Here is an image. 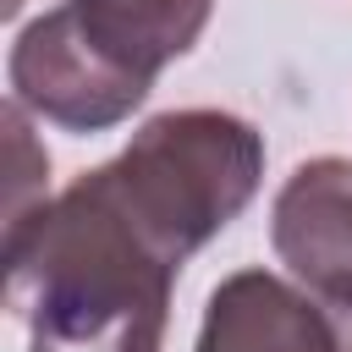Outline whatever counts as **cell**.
Instances as JSON below:
<instances>
[{"label": "cell", "instance_id": "3", "mask_svg": "<svg viewBox=\"0 0 352 352\" xmlns=\"http://www.w3.org/2000/svg\"><path fill=\"white\" fill-rule=\"evenodd\" d=\"M104 170L160 248L192 258L258 192L264 138L231 110H165Z\"/></svg>", "mask_w": 352, "mask_h": 352}, {"label": "cell", "instance_id": "1", "mask_svg": "<svg viewBox=\"0 0 352 352\" xmlns=\"http://www.w3.org/2000/svg\"><path fill=\"white\" fill-rule=\"evenodd\" d=\"M176 270L104 165L6 226V308L33 352H160Z\"/></svg>", "mask_w": 352, "mask_h": 352}, {"label": "cell", "instance_id": "2", "mask_svg": "<svg viewBox=\"0 0 352 352\" xmlns=\"http://www.w3.org/2000/svg\"><path fill=\"white\" fill-rule=\"evenodd\" d=\"M214 0H66L11 44L16 104L66 126L104 132L126 121L154 77L187 55Z\"/></svg>", "mask_w": 352, "mask_h": 352}, {"label": "cell", "instance_id": "4", "mask_svg": "<svg viewBox=\"0 0 352 352\" xmlns=\"http://www.w3.org/2000/svg\"><path fill=\"white\" fill-rule=\"evenodd\" d=\"M270 236L280 264L330 314L352 308V160H308L286 176Z\"/></svg>", "mask_w": 352, "mask_h": 352}, {"label": "cell", "instance_id": "5", "mask_svg": "<svg viewBox=\"0 0 352 352\" xmlns=\"http://www.w3.org/2000/svg\"><path fill=\"white\" fill-rule=\"evenodd\" d=\"M198 352H341L324 302L270 270H236L214 286Z\"/></svg>", "mask_w": 352, "mask_h": 352}, {"label": "cell", "instance_id": "6", "mask_svg": "<svg viewBox=\"0 0 352 352\" xmlns=\"http://www.w3.org/2000/svg\"><path fill=\"white\" fill-rule=\"evenodd\" d=\"M324 314H330V308H324ZM330 324H336V341H341V352H352V308L330 314Z\"/></svg>", "mask_w": 352, "mask_h": 352}]
</instances>
